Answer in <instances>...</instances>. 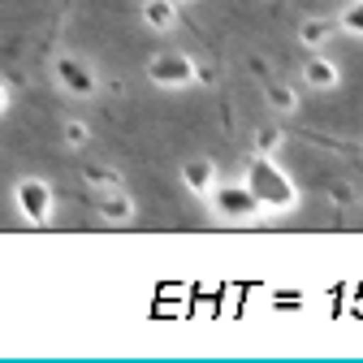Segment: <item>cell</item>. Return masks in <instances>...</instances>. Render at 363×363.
<instances>
[{
  "label": "cell",
  "instance_id": "obj_1",
  "mask_svg": "<svg viewBox=\"0 0 363 363\" xmlns=\"http://www.w3.org/2000/svg\"><path fill=\"white\" fill-rule=\"evenodd\" d=\"M247 186L255 191V199H259V208L268 212V216H281V212H294L298 208V186H294V177L272 160V156H251V164H247Z\"/></svg>",
  "mask_w": 363,
  "mask_h": 363
},
{
  "label": "cell",
  "instance_id": "obj_2",
  "mask_svg": "<svg viewBox=\"0 0 363 363\" xmlns=\"http://www.w3.org/2000/svg\"><path fill=\"white\" fill-rule=\"evenodd\" d=\"M208 203H212L216 220H225V225H251V220L264 216L255 191L247 186V177L242 182H216V191L208 195Z\"/></svg>",
  "mask_w": 363,
  "mask_h": 363
},
{
  "label": "cell",
  "instance_id": "obj_3",
  "mask_svg": "<svg viewBox=\"0 0 363 363\" xmlns=\"http://www.w3.org/2000/svg\"><path fill=\"white\" fill-rule=\"evenodd\" d=\"M13 203H18L26 225H48L52 212H57V195H52V186L43 177H22L13 186Z\"/></svg>",
  "mask_w": 363,
  "mask_h": 363
},
{
  "label": "cell",
  "instance_id": "obj_4",
  "mask_svg": "<svg viewBox=\"0 0 363 363\" xmlns=\"http://www.w3.org/2000/svg\"><path fill=\"white\" fill-rule=\"evenodd\" d=\"M147 78L156 86H164V91H182V86H191L199 78V69H195V61L186 52H156L147 61Z\"/></svg>",
  "mask_w": 363,
  "mask_h": 363
},
{
  "label": "cell",
  "instance_id": "obj_5",
  "mask_svg": "<svg viewBox=\"0 0 363 363\" xmlns=\"http://www.w3.org/2000/svg\"><path fill=\"white\" fill-rule=\"evenodd\" d=\"M52 69H57L61 91H65V96H74V100H86V96H96V91H100V74L91 69L82 57H74V52H61Z\"/></svg>",
  "mask_w": 363,
  "mask_h": 363
},
{
  "label": "cell",
  "instance_id": "obj_6",
  "mask_svg": "<svg viewBox=\"0 0 363 363\" xmlns=\"http://www.w3.org/2000/svg\"><path fill=\"white\" fill-rule=\"evenodd\" d=\"M96 212L108 225H130L134 220V199L121 182H108V186H96Z\"/></svg>",
  "mask_w": 363,
  "mask_h": 363
},
{
  "label": "cell",
  "instance_id": "obj_7",
  "mask_svg": "<svg viewBox=\"0 0 363 363\" xmlns=\"http://www.w3.org/2000/svg\"><path fill=\"white\" fill-rule=\"evenodd\" d=\"M216 160H208V156H191L186 164H182V186H186L195 199H208L212 191H216Z\"/></svg>",
  "mask_w": 363,
  "mask_h": 363
},
{
  "label": "cell",
  "instance_id": "obj_8",
  "mask_svg": "<svg viewBox=\"0 0 363 363\" xmlns=\"http://www.w3.org/2000/svg\"><path fill=\"white\" fill-rule=\"evenodd\" d=\"M337 30H342L337 18H303L298 22V43H303V48H311V52H320Z\"/></svg>",
  "mask_w": 363,
  "mask_h": 363
},
{
  "label": "cell",
  "instance_id": "obj_9",
  "mask_svg": "<svg viewBox=\"0 0 363 363\" xmlns=\"http://www.w3.org/2000/svg\"><path fill=\"white\" fill-rule=\"evenodd\" d=\"M303 82L315 86V91H333V86L342 82V69H337L329 57H311V61L303 65Z\"/></svg>",
  "mask_w": 363,
  "mask_h": 363
},
{
  "label": "cell",
  "instance_id": "obj_10",
  "mask_svg": "<svg viewBox=\"0 0 363 363\" xmlns=\"http://www.w3.org/2000/svg\"><path fill=\"white\" fill-rule=\"evenodd\" d=\"M143 26L147 30H173L177 26V0H143Z\"/></svg>",
  "mask_w": 363,
  "mask_h": 363
},
{
  "label": "cell",
  "instance_id": "obj_11",
  "mask_svg": "<svg viewBox=\"0 0 363 363\" xmlns=\"http://www.w3.org/2000/svg\"><path fill=\"white\" fill-rule=\"evenodd\" d=\"M264 96H268V108H272V113H294V108H298V91L286 86V82H268Z\"/></svg>",
  "mask_w": 363,
  "mask_h": 363
},
{
  "label": "cell",
  "instance_id": "obj_12",
  "mask_svg": "<svg viewBox=\"0 0 363 363\" xmlns=\"http://www.w3.org/2000/svg\"><path fill=\"white\" fill-rule=\"evenodd\" d=\"M61 139H65V147L82 152V147L91 143V125H86V121H78V117H69V121L61 125Z\"/></svg>",
  "mask_w": 363,
  "mask_h": 363
},
{
  "label": "cell",
  "instance_id": "obj_13",
  "mask_svg": "<svg viewBox=\"0 0 363 363\" xmlns=\"http://www.w3.org/2000/svg\"><path fill=\"white\" fill-rule=\"evenodd\" d=\"M337 26H342L346 35H359V39H363V0H350V5L337 13Z\"/></svg>",
  "mask_w": 363,
  "mask_h": 363
},
{
  "label": "cell",
  "instance_id": "obj_14",
  "mask_svg": "<svg viewBox=\"0 0 363 363\" xmlns=\"http://www.w3.org/2000/svg\"><path fill=\"white\" fill-rule=\"evenodd\" d=\"M281 139H286V134H281L277 125H259V130H255V152H259V156H272V152L281 147Z\"/></svg>",
  "mask_w": 363,
  "mask_h": 363
},
{
  "label": "cell",
  "instance_id": "obj_15",
  "mask_svg": "<svg viewBox=\"0 0 363 363\" xmlns=\"http://www.w3.org/2000/svg\"><path fill=\"white\" fill-rule=\"evenodd\" d=\"M86 182H91V186H108V182H121L113 169H104V164H91L86 169Z\"/></svg>",
  "mask_w": 363,
  "mask_h": 363
},
{
  "label": "cell",
  "instance_id": "obj_16",
  "mask_svg": "<svg viewBox=\"0 0 363 363\" xmlns=\"http://www.w3.org/2000/svg\"><path fill=\"white\" fill-rule=\"evenodd\" d=\"M5 113H9V91L0 86V117H5Z\"/></svg>",
  "mask_w": 363,
  "mask_h": 363
}]
</instances>
